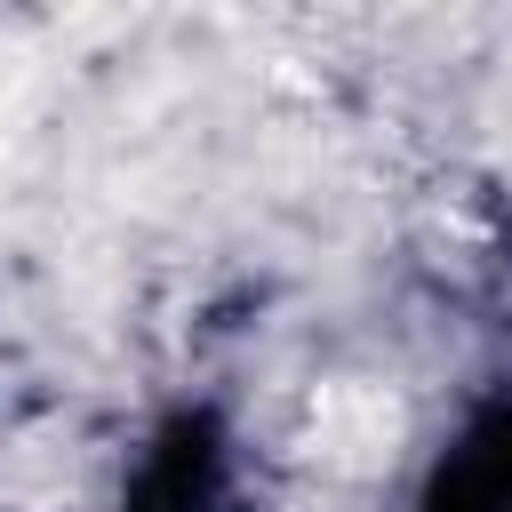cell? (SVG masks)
<instances>
[{
	"label": "cell",
	"instance_id": "6da1fadb",
	"mask_svg": "<svg viewBox=\"0 0 512 512\" xmlns=\"http://www.w3.org/2000/svg\"><path fill=\"white\" fill-rule=\"evenodd\" d=\"M400 432H408V408L384 384L344 376V384H320V400H312V448L336 472H384L400 456Z\"/></svg>",
	"mask_w": 512,
	"mask_h": 512
}]
</instances>
